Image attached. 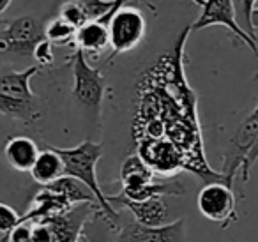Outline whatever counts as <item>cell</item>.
Listing matches in <instances>:
<instances>
[{"label":"cell","mask_w":258,"mask_h":242,"mask_svg":"<svg viewBox=\"0 0 258 242\" xmlns=\"http://www.w3.org/2000/svg\"><path fill=\"white\" fill-rule=\"evenodd\" d=\"M254 80H258V73H256V75H254Z\"/></svg>","instance_id":"cell-27"},{"label":"cell","mask_w":258,"mask_h":242,"mask_svg":"<svg viewBox=\"0 0 258 242\" xmlns=\"http://www.w3.org/2000/svg\"><path fill=\"white\" fill-rule=\"evenodd\" d=\"M256 138H258V103L249 111V115L240 122L239 128L235 129L233 136L230 138L225 157H223L221 177L228 186L233 184L232 180L235 178L237 171H240V168H242L247 154L253 149Z\"/></svg>","instance_id":"cell-6"},{"label":"cell","mask_w":258,"mask_h":242,"mask_svg":"<svg viewBox=\"0 0 258 242\" xmlns=\"http://www.w3.org/2000/svg\"><path fill=\"white\" fill-rule=\"evenodd\" d=\"M43 32H44V39H48L55 46H66L68 43H75L76 29L69 25V23H66L64 20H60L58 16L57 18H51L44 25Z\"/></svg>","instance_id":"cell-16"},{"label":"cell","mask_w":258,"mask_h":242,"mask_svg":"<svg viewBox=\"0 0 258 242\" xmlns=\"http://www.w3.org/2000/svg\"><path fill=\"white\" fill-rule=\"evenodd\" d=\"M89 242H94V240H92V238H89Z\"/></svg>","instance_id":"cell-28"},{"label":"cell","mask_w":258,"mask_h":242,"mask_svg":"<svg viewBox=\"0 0 258 242\" xmlns=\"http://www.w3.org/2000/svg\"><path fill=\"white\" fill-rule=\"evenodd\" d=\"M254 4H256V0H237L235 2V11H237V20L244 23V30L249 34V37L253 41L258 43V37H256V32L253 29V11H254Z\"/></svg>","instance_id":"cell-18"},{"label":"cell","mask_w":258,"mask_h":242,"mask_svg":"<svg viewBox=\"0 0 258 242\" xmlns=\"http://www.w3.org/2000/svg\"><path fill=\"white\" fill-rule=\"evenodd\" d=\"M73 71V97L82 106L85 113L92 117L94 122H99L101 108H103L104 94H106V78L99 69L92 68L87 62L83 51L76 50L71 57Z\"/></svg>","instance_id":"cell-3"},{"label":"cell","mask_w":258,"mask_h":242,"mask_svg":"<svg viewBox=\"0 0 258 242\" xmlns=\"http://www.w3.org/2000/svg\"><path fill=\"white\" fill-rule=\"evenodd\" d=\"M110 50L111 55L108 58V64L113 62V58L125 51H131L142 43L147 32V22L140 9L125 4L113 15L110 20Z\"/></svg>","instance_id":"cell-4"},{"label":"cell","mask_w":258,"mask_h":242,"mask_svg":"<svg viewBox=\"0 0 258 242\" xmlns=\"http://www.w3.org/2000/svg\"><path fill=\"white\" fill-rule=\"evenodd\" d=\"M152 180H154V171L138 154H131V156L125 157L120 166L122 193L133 191V189Z\"/></svg>","instance_id":"cell-15"},{"label":"cell","mask_w":258,"mask_h":242,"mask_svg":"<svg viewBox=\"0 0 258 242\" xmlns=\"http://www.w3.org/2000/svg\"><path fill=\"white\" fill-rule=\"evenodd\" d=\"M44 37L43 29L32 16L0 20V55H27Z\"/></svg>","instance_id":"cell-5"},{"label":"cell","mask_w":258,"mask_h":242,"mask_svg":"<svg viewBox=\"0 0 258 242\" xmlns=\"http://www.w3.org/2000/svg\"><path fill=\"white\" fill-rule=\"evenodd\" d=\"M39 147L29 136H11L6 142L4 156L9 166L16 171H30L39 156Z\"/></svg>","instance_id":"cell-13"},{"label":"cell","mask_w":258,"mask_h":242,"mask_svg":"<svg viewBox=\"0 0 258 242\" xmlns=\"http://www.w3.org/2000/svg\"><path fill=\"white\" fill-rule=\"evenodd\" d=\"M22 223V216L13 207L0 202V233L6 235Z\"/></svg>","instance_id":"cell-19"},{"label":"cell","mask_w":258,"mask_h":242,"mask_svg":"<svg viewBox=\"0 0 258 242\" xmlns=\"http://www.w3.org/2000/svg\"><path fill=\"white\" fill-rule=\"evenodd\" d=\"M212 25L226 27L237 39L246 43V46L258 57V43L251 39L249 34L239 23L237 11H235V2L233 0H205L204 6H202L200 16L191 25V30H202Z\"/></svg>","instance_id":"cell-9"},{"label":"cell","mask_w":258,"mask_h":242,"mask_svg":"<svg viewBox=\"0 0 258 242\" xmlns=\"http://www.w3.org/2000/svg\"><path fill=\"white\" fill-rule=\"evenodd\" d=\"M8 235L9 242H32V223H20Z\"/></svg>","instance_id":"cell-21"},{"label":"cell","mask_w":258,"mask_h":242,"mask_svg":"<svg viewBox=\"0 0 258 242\" xmlns=\"http://www.w3.org/2000/svg\"><path fill=\"white\" fill-rule=\"evenodd\" d=\"M108 200L111 205L125 207L131 212V217L145 226H163V224L172 223L170 221V209L161 196L144 200V202H133V200H127L120 195H113L108 196Z\"/></svg>","instance_id":"cell-11"},{"label":"cell","mask_w":258,"mask_h":242,"mask_svg":"<svg viewBox=\"0 0 258 242\" xmlns=\"http://www.w3.org/2000/svg\"><path fill=\"white\" fill-rule=\"evenodd\" d=\"M115 226H117L115 242H186L184 217H179L163 226H145L133 217H125L120 221L118 216Z\"/></svg>","instance_id":"cell-8"},{"label":"cell","mask_w":258,"mask_h":242,"mask_svg":"<svg viewBox=\"0 0 258 242\" xmlns=\"http://www.w3.org/2000/svg\"><path fill=\"white\" fill-rule=\"evenodd\" d=\"M53 150L60 156L62 163H64L66 177H71L75 180L82 182L94 195L103 217L115 226L120 214L115 210V207L110 203L108 196L104 195L99 182H97V163L103 156V143L83 140L76 147H69V149L53 147Z\"/></svg>","instance_id":"cell-1"},{"label":"cell","mask_w":258,"mask_h":242,"mask_svg":"<svg viewBox=\"0 0 258 242\" xmlns=\"http://www.w3.org/2000/svg\"><path fill=\"white\" fill-rule=\"evenodd\" d=\"M11 2H13V0H0V16H2V13L9 8V4H11Z\"/></svg>","instance_id":"cell-25"},{"label":"cell","mask_w":258,"mask_h":242,"mask_svg":"<svg viewBox=\"0 0 258 242\" xmlns=\"http://www.w3.org/2000/svg\"><path fill=\"white\" fill-rule=\"evenodd\" d=\"M96 209H99L96 203H78L64 212L43 219L51 231V242H78Z\"/></svg>","instance_id":"cell-10"},{"label":"cell","mask_w":258,"mask_h":242,"mask_svg":"<svg viewBox=\"0 0 258 242\" xmlns=\"http://www.w3.org/2000/svg\"><path fill=\"white\" fill-rule=\"evenodd\" d=\"M256 159H258V138H256V142H254L251 152L247 154L242 168H240V178H242V184H247V180H249V175H251V168H253V164L256 163Z\"/></svg>","instance_id":"cell-22"},{"label":"cell","mask_w":258,"mask_h":242,"mask_svg":"<svg viewBox=\"0 0 258 242\" xmlns=\"http://www.w3.org/2000/svg\"><path fill=\"white\" fill-rule=\"evenodd\" d=\"M129 2H131V0H129ZM140 2H142V4H145V6H147V8L151 9L152 13H154V15H156V13H158V11H156V8H154V6H152V4H149L147 0H140ZM191 2H193L195 6H198V8H202V6H204V2H205V0H191Z\"/></svg>","instance_id":"cell-24"},{"label":"cell","mask_w":258,"mask_h":242,"mask_svg":"<svg viewBox=\"0 0 258 242\" xmlns=\"http://www.w3.org/2000/svg\"><path fill=\"white\" fill-rule=\"evenodd\" d=\"M110 23L103 20L87 22L75 34V48L89 55H101L110 48Z\"/></svg>","instance_id":"cell-12"},{"label":"cell","mask_w":258,"mask_h":242,"mask_svg":"<svg viewBox=\"0 0 258 242\" xmlns=\"http://www.w3.org/2000/svg\"><path fill=\"white\" fill-rule=\"evenodd\" d=\"M0 242H9V235L8 233H6V235L0 233Z\"/></svg>","instance_id":"cell-26"},{"label":"cell","mask_w":258,"mask_h":242,"mask_svg":"<svg viewBox=\"0 0 258 242\" xmlns=\"http://www.w3.org/2000/svg\"><path fill=\"white\" fill-rule=\"evenodd\" d=\"M58 18L64 20L71 27H75L76 30L89 22L82 0H66L64 4L60 6V9H58Z\"/></svg>","instance_id":"cell-17"},{"label":"cell","mask_w":258,"mask_h":242,"mask_svg":"<svg viewBox=\"0 0 258 242\" xmlns=\"http://www.w3.org/2000/svg\"><path fill=\"white\" fill-rule=\"evenodd\" d=\"M41 69L36 64L22 71L0 73V113L23 124H34L43 117V99L30 87L32 76Z\"/></svg>","instance_id":"cell-2"},{"label":"cell","mask_w":258,"mask_h":242,"mask_svg":"<svg viewBox=\"0 0 258 242\" xmlns=\"http://www.w3.org/2000/svg\"><path fill=\"white\" fill-rule=\"evenodd\" d=\"M30 175L41 188H46V186L57 182L58 178L66 177L64 163H62L60 156L53 150V147L48 145L44 150H41L32 170H30Z\"/></svg>","instance_id":"cell-14"},{"label":"cell","mask_w":258,"mask_h":242,"mask_svg":"<svg viewBox=\"0 0 258 242\" xmlns=\"http://www.w3.org/2000/svg\"><path fill=\"white\" fill-rule=\"evenodd\" d=\"M32 58L37 62V66H39V68H44V66H51V64H53V60H55L53 44L43 37V39H41L39 43L34 46Z\"/></svg>","instance_id":"cell-20"},{"label":"cell","mask_w":258,"mask_h":242,"mask_svg":"<svg viewBox=\"0 0 258 242\" xmlns=\"http://www.w3.org/2000/svg\"><path fill=\"white\" fill-rule=\"evenodd\" d=\"M197 207L204 217L228 228L237 221V202L232 186L225 182H211L204 186L197 196Z\"/></svg>","instance_id":"cell-7"},{"label":"cell","mask_w":258,"mask_h":242,"mask_svg":"<svg viewBox=\"0 0 258 242\" xmlns=\"http://www.w3.org/2000/svg\"><path fill=\"white\" fill-rule=\"evenodd\" d=\"M32 242H51V231L44 221L32 223Z\"/></svg>","instance_id":"cell-23"}]
</instances>
